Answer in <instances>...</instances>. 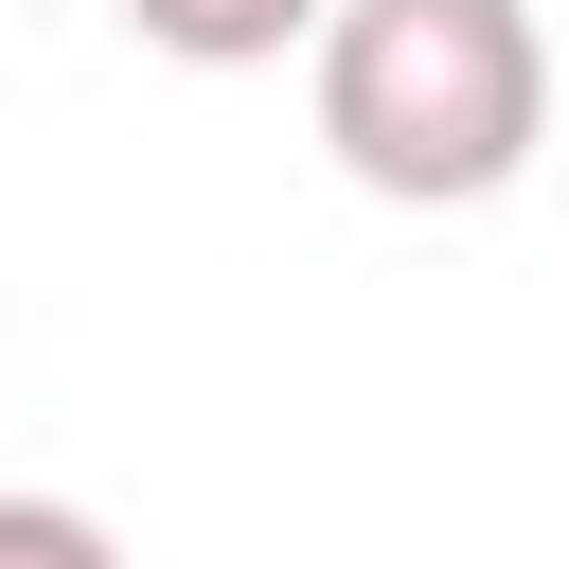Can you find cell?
Segmentation results:
<instances>
[{"label": "cell", "mask_w": 569, "mask_h": 569, "mask_svg": "<svg viewBox=\"0 0 569 569\" xmlns=\"http://www.w3.org/2000/svg\"><path fill=\"white\" fill-rule=\"evenodd\" d=\"M302 71H320L338 178H356V196H409V213H480V196H516L533 142H551L533 0H320Z\"/></svg>", "instance_id": "obj_1"}, {"label": "cell", "mask_w": 569, "mask_h": 569, "mask_svg": "<svg viewBox=\"0 0 569 569\" xmlns=\"http://www.w3.org/2000/svg\"><path fill=\"white\" fill-rule=\"evenodd\" d=\"M0 569H124V533L89 498H0Z\"/></svg>", "instance_id": "obj_3"}, {"label": "cell", "mask_w": 569, "mask_h": 569, "mask_svg": "<svg viewBox=\"0 0 569 569\" xmlns=\"http://www.w3.org/2000/svg\"><path fill=\"white\" fill-rule=\"evenodd\" d=\"M124 36L178 53V71H267V53L320 36V0H124Z\"/></svg>", "instance_id": "obj_2"}]
</instances>
